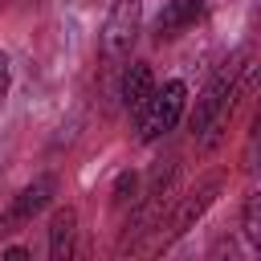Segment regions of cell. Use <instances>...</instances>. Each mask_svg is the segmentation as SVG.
<instances>
[{"instance_id": "6da1fadb", "label": "cell", "mask_w": 261, "mask_h": 261, "mask_svg": "<svg viewBox=\"0 0 261 261\" xmlns=\"http://www.w3.org/2000/svg\"><path fill=\"white\" fill-rule=\"evenodd\" d=\"M220 188H224V175H208V179H200V184H196V188L175 204V212L167 216V224H155V228H163V232L151 241V253H147V257L167 253V249H171V245H175V241H179V237H184V232H188V228H192V224H196V220L216 204Z\"/></svg>"}, {"instance_id": "3957f363", "label": "cell", "mask_w": 261, "mask_h": 261, "mask_svg": "<svg viewBox=\"0 0 261 261\" xmlns=\"http://www.w3.org/2000/svg\"><path fill=\"white\" fill-rule=\"evenodd\" d=\"M139 29H143V0H114L110 12H106V20H102V33H98L102 53L110 61L126 57L130 45L139 41Z\"/></svg>"}, {"instance_id": "277c9868", "label": "cell", "mask_w": 261, "mask_h": 261, "mask_svg": "<svg viewBox=\"0 0 261 261\" xmlns=\"http://www.w3.org/2000/svg\"><path fill=\"white\" fill-rule=\"evenodd\" d=\"M53 192H57V179H53V175H37L33 184H24V188L8 200V208L0 212V237H12V232L24 228L37 212H45L49 200H53Z\"/></svg>"}, {"instance_id": "8fae6325", "label": "cell", "mask_w": 261, "mask_h": 261, "mask_svg": "<svg viewBox=\"0 0 261 261\" xmlns=\"http://www.w3.org/2000/svg\"><path fill=\"white\" fill-rule=\"evenodd\" d=\"M8 86H12V69H8V57L0 53V102H4V94H8Z\"/></svg>"}, {"instance_id": "8992f818", "label": "cell", "mask_w": 261, "mask_h": 261, "mask_svg": "<svg viewBox=\"0 0 261 261\" xmlns=\"http://www.w3.org/2000/svg\"><path fill=\"white\" fill-rule=\"evenodd\" d=\"M200 12H204V0H167L163 12L155 16V37L159 41L163 37H179L184 29H192L200 20Z\"/></svg>"}, {"instance_id": "52a82bcc", "label": "cell", "mask_w": 261, "mask_h": 261, "mask_svg": "<svg viewBox=\"0 0 261 261\" xmlns=\"http://www.w3.org/2000/svg\"><path fill=\"white\" fill-rule=\"evenodd\" d=\"M151 94H155V73H151V65H147V61H130L126 73H122V106H126L130 114H139Z\"/></svg>"}, {"instance_id": "7a4b0ae2", "label": "cell", "mask_w": 261, "mask_h": 261, "mask_svg": "<svg viewBox=\"0 0 261 261\" xmlns=\"http://www.w3.org/2000/svg\"><path fill=\"white\" fill-rule=\"evenodd\" d=\"M184 102H188V86H184L179 77H167L163 86H155V94L147 98V106L135 114V118H139V143L163 139V135L179 122Z\"/></svg>"}, {"instance_id": "30bf717a", "label": "cell", "mask_w": 261, "mask_h": 261, "mask_svg": "<svg viewBox=\"0 0 261 261\" xmlns=\"http://www.w3.org/2000/svg\"><path fill=\"white\" fill-rule=\"evenodd\" d=\"M208 261H241V253H237V241H232V237H220V241L208 249Z\"/></svg>"}, {"instance_id": "5b68a950", "label": "cell", "mask_w": 261, "mask_h": 261, "mask_svg": "<svg viewBox=\"0 0 261 261\" xmlns=\"http://www.w3.org/2000/svg\"><path fill=\"white\" fill-rule=\"evenodd\" d=\"M77 212L57 208L49 220V261H73L77 257Z\"/></svg>"}, {"instance_id": "ba28073f", "label": "cell", "mask_w": 261, "mask_h": 261, "mask_svg": "<svg viewBox=\"0 0 261 261\" xmlns=\"http://www.w3.org/2000/svg\"><path fill=\"white\" fill-rule=\"evenodd\" d=\"M261 196L257 192H249L245 196V208H241V232H245V245L249 249H257L261 245Z\"/></svg>"}, {"instance_id": "7c38bea8", "label": "cell", "mask_w": 261, "mask_h": 261, "mask_svg": "<svg viewBox=\"0 0 261 261\" xmlns=\"http://www.w3.org/2000/svg\"><path fill=\"white\" fill-rule=\"evenodd\" d=\"M0 261H33V257H29V249H24V245H12V249H4V257H0Z\"/></svg>"}, {"instance_id": "9c48e42d", "label": "cell", "mask_w": 261, "mask_h": 261, "mask_svg": "<svg viewBox=\"0 0 261 261\" xmlns=\"http://www.w3.org/2000/svg\"><path fill=\"white\" fill-rule=\"evenodd\" d=\"M110 200H114V208L135 204V200H139V175H135V171H118V179H114V188H110Z\"/></svg>"}]
</instances>
